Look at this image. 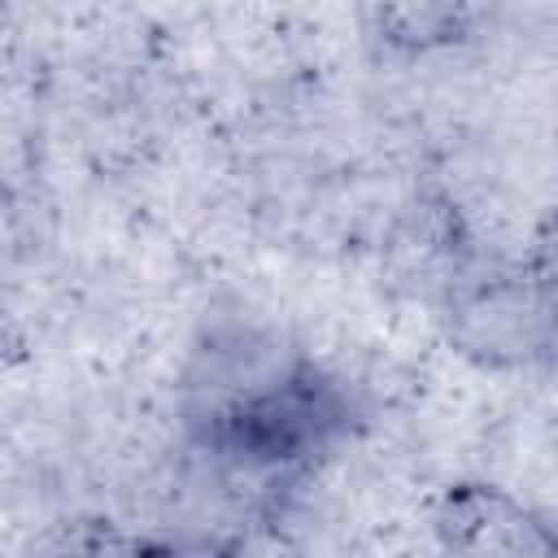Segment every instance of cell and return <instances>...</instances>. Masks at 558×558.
<instances>
[{"mask_svg":"<svg viewBox=\"0 0 558 558\" xmlns=\"http://www.w3.org/2000/svg\"><path fill=\"white\" fill-rule=\"evenodd\" d=\"M349 375L275 323L214 314L174 379L179 449L218 484L292 493L366 432Z\"/></svg>","mask_w":558,"mask_h":558,"instance_id":"1","label":"cell"},{"mask_svg":"<svg viewBox=\"0 0 558 558\" xmlns=\"http://www.w3.org/2000/svg\"><path fill=\"white\" fill-rule=\"evenodd\" d=\"M436 318L445 344L480 371H558V270L527 253L458 270Z\"/></svg>","mask_w":558,"mask_h":558,"instance_id":"2","label":"cell"},{"mask_svg":"<svg viewBox=\"0 0 558 558\" xmlns=\"http://www.w3.org/2000/svg\"><path fill=\"white\" fill-rule=\"evenodd\" d=\"M427 532L436 558H558V514L484 475L440 484Z\"/></svg>","mask_w":558,"mask_h":558,"instance_id":"3","label":"cell"},{"mask_svg":"<svg viewBox=\"0 0 558 558\" xmlns=\"http://www.w3.org/2000/svg\"><path fill=\"white\" fill-rule=\"evenodd\" d=\"M484 22L488 13L471 4H375L366 9V39L384 57L418 61L480 39Z\"/></svg>","mask_w":558,"mask_h":558,"instance_id":"4","label":"cell"},{"mask_svg":"<svg viewBox=\"0 0 558 558\" xmlns=\"http://www.w3.org/2000/svg\"><path fill=\"white\" fill-rule=\"evenodd\" d=\"M135 545L140 536H131L118 519L78 510L31 532L17 558H135Z\"/></svg>","mask_w":558,"mask_h":558,"instance_id":"5","label":"cell"},{"mask_svg":"<svg viewBox=\"0 0 558 558\" xmlns=\"http://www.w3.org/2000/svg\"><path fill=\"white\" fill-rule=\"evenodd\" d=\"M135 558H292V554L257 549L244 536H218V532H157V536H140Z\"/></svg>","mask_w":558,"mask_h":558,"instance_id":"6","label":"cell"},{"mask_svg":"<svg viewBox=\"0 0 558 558\" xmlns=\"http://www.w3.org/2000/svg\"><path fill=\"white\" fill-rule=\"evenodd\" d=\"M527 257H536L541 266L558 270V192H554V201H549L545 218L536 222V235H532V248H527Z\"/></svg>","mask_w":558,"mask_h":558,"instance_id":"7","label":"cell"}]
</instances>
